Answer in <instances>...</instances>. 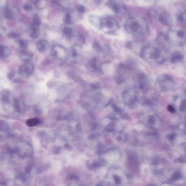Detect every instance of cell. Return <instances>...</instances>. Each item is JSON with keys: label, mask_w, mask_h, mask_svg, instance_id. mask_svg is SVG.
Instances as JSON below:
<instances>
[{"label": "cell", "mask_w": 186, "mask_h": 186, "mask_svg": "<svg viewBox=\"0 0 186 186\" xmlns=\"http://www.w3.org/2000/svg\"><path fill=\"white\" fill-rule=\"evenodd\" d=\"M169 49L165 43L158 41L143 47L140 52L142 58L151 65H160L166 60Z\"/></svg>", "instance_id": "cell-1"}, {"label": "cell", "mask_w": 186, "mask_h": 186, "mask_svg": "<svg viewBox=\"0 0 186 186\" xmlns=\"http://www.w3.org/2000/svg\"><path fill=\"white\" fill-rule=\"evenodd\" d=\"M156 83L159 88L164 91H173L176 87L175 80L168 74H163L158 76L157 79Z\"/></svg>", "instance_id": "cell-2"}, {"label": "cell", "mask_w": 186, "mask_h": 186, "mask_svg": "<svg viewBox=\"0 0 186 186\" xmlns=\"http://www.w3.org/2000/svg\"><path fill=\"white\" fill-rule=\"evenodd\" d=\"M138 90L135 88H130L126 89L122 92V98L126 104L133 105L138 101L139 96Z\"/></svg>", "instance_id": "cell-3"}, {"label": "cell", "mask_w": 186, "mask_h": 186, "mask_svg": "<svg viewBox=\"0 0 186 186\" xmlns=\"http://www.w3.org/2000/svg\"><path fill=\"white\" fill-rule=\"evenodd\" d=\"M148 77L145 73L139 72L136 73L133 77L134 87L138 90L145 89L147 82Z\"/></svg>", "instance_id": "cell-4"}, {"label": "cell", "mask_w": 186, "mask_h": 186, "mask_svg": "<svg viewBox=\"0 0 186 186\" xmlns=\"http://www.w3.org/2000/svg\"><path fill=\"white\" fill-rule=\"evenodd\" d=\"M35 70L34 65L30 62L25 63L20 66L18 70V73L21 76L24 77H30Z\"/></svg>", "instance_id": "cell-5"}, {"label": "cell", "mask_w": 186, "mask_h": 186, "mask_svg": "<svg viewBox=\"0 0 186 186\" xmlns=\"http://www.w3.org/2000/svg\"><path fill=\"white\" fill-rule=\"evenodd\" d=\"M183 59L182 53L179 51H175L173 52L170 56V61L173 64L181 62Z\"/></svg>", "instance_id": "cell-6"}, {"label": "cell", "mask_w": 186, "mask_h": 186, "mask_svg": "<svg viewBox=\"0 0 186 186\" xmlns=\"http://www.w3.org/2000/svg\"><path fill=\"white\" fill-rule=\"evenodd\" d=\"M19 56L20 59L24 62H30L33 58V54L24 50L21 51Z\"/></svg>", "instance_id": "cell-7"}, {"label": "cell", "mask_w": 186, "mask_h": 186, "mask_svg": "<svg viewBox=\"0 0 186 186\" xmlns=\"http://www.w3.org/2000/svg\"><path fill=\"white\" fill-rule=\"evenodd\" d=\"M88 21L91 25L95 27L102 28L101 19L94 15L88 16Z\"/></svg>", "instance_id": "cell-8"}, {"label": "cell", "mask_w": 186, "mask_h": 186, "mask_svg": "<svg viewBox=\"0 0 186 186\" xmlns=\"http://www.w3.org/2000/svg\"><path fill=\"white\" fill-rule=\"evenodd\" d=\"M71 41L74 45H80L85 42V38L82 35H79L72 37Z\"/></svg>", "instance_id": "cell-9"}, {"label": "cell", "mask_w": 186, "mask_h": 186, "mask_svg": "<svg viewBox=\"0 0 186 186\" xmlns=\"http://www.w3.org/2000/svg\"><path fill=\"white\" fill-rule=\"evenodd\" d=\"M97 60L95 58H93L88 63L87 67L88 71L95 72L97 70Z\"/></svg>", "instance_id": "cell-10"}, {"label": "cell", "mask_w": 186, "mask_h": 186, "mask_svg": "<svg viewBox=\"0 0 186 186\" xmlns=\"http://www.w3.org/2000/svg\"><path fill=\"white\" fill-rule=\"evenodd\" d=\"M10 95V90L8 89H4L0 92V99L3 102H8Z\"/></svg>", "instance_id": "cell-11"}, {"label": "cell", "mask_w": 186, "mask_h": 186, "mask_svg": "<svg viewBox=\"0 0 186 186\" xmlns=\"http://www.w3.org/2000/svg\"><path fill=\"white\" fill-rule=\"evenodd\" d=\"M10 54V51L5 46L0 45V59H3L4 57L8 56Z\"/></svg>", "instance_id": "cell-12"}, {"label": "cell", "mask_w": 186, "mask_h": 186, "mask_svg": "<svg viewBox=\"0 0 186 186\" xmlns=\"http://www.w3.org/2000/svg\"><path fill=\"white\" fill-rule=\"evenodd\" d=\"M46 42L45 41L43 40H40L37 41L36 43V45L38 50L41 52L45 51L46 49Z\"/></svg>", "instance_id": "cell-13"}, {"label": "cell", "mask_w": 186, "mask_h": 186, "mask_svg": "<svg viewBox=\"0 0 186 186\" xmlns=\"http://www.w3.org/2000/svg\"><path fill=\"white\" fill-rule=\"evenodd\" d=\"M38 27L34 26L32 27L31 31L30 34V37L32 39H35L39 36V31Z\"/></svg>", "instance_id": "cell-14"}, {"label": "cell", "mask_w": 186, "mask_h": 186, "mask_svg": "<svg viewBox=\"0 0 186 186\" xmlns=\"http://www.w3.org/2000/svg\"><path fill=\"white\" fill-rule=\"evenodd\" d=\"M169 17V15L166 13L161 14L159 17V21L161 24H163L164 25H169V21L168 18Z\"/></svg>", "instance_id": "cell-15"}, {"label": "cell", "mask_w": 186, "mask_h": 186, "mask_svg": "<svg viewBox=\"0 0 186 186\" xmlns=\"http://www.w3.org/2000/svg\"><path fill=\"white\" fill-rule=\"evenodd\" d=\"M107 5L110 8H111L116 13H117L119 12V7L116 4L115 1L113 0H109L107 3Z\"/></svg>", "instance_id": "cell-16"}, {"label": "cell", "mask_w": 186, "mask_h": 186, "mask_svg": "<svg viewBox=\"0 0 186 186\" xmlns=\"http://www.w3.org/2000/svg\"><path fill=\"white\" fill-rule=\"evenodd\" d=\"M40 120L37 118L28 119L26 121V124L29 127H33L39 124Z\"/></svg>", "instance_id": "cell-17"}, {"label": "cell", "mask_w": 186, "mask_h": 186, "mask_svg": "<svg viewBox=\"0 0 186 186\" xmlns=\"http://www.w3.org/2000/svg\"><path fill=\"white\" fill-rule=\"evenodd\" d=\"M62 32L66 36L71 37L73 34V29L69 27H66L63 29Z\"/></svg>", "instance_id": "cell-18"}, {"label": "cell", "mask_w": 186, "mask_h": 186, "mask_svg": "<svg viewBox=\"0 0 186 186\" xmlns=\"http://www.w3.org/2000/svg\"><path fill=\"white\" fill-rule=\"evenodd\" d=\"M93 49L96 51L98 52H101L103 51L102 47L98 42L95 41L93 43Z\"/></svg>", "instance_id": "cell-19"}, {"label": "cell", "mask_w": 186, "mask_h": 186, "mask_svg": "<svg viewBox=\"0 0 186 186\" xmlns=\"http://www.w3.org/2000/svg\"><path fill=\"white\" fill-rule=\"evenodd\" d=\"M18 43L20 47L23 49V50L25 49L28 46V42L25 40L20 39L18 40Z\"/></svg>", "instance_id": "cell-20"}, {"label": "cell", "mask_w": 186, "mask_h": 186, "mask_svg": "<svg viewBox=\"0 0 186 186\" xmlns=\"http://www.w3.org/2000/svg\"><path fill=\"white\" fill-rule=\"evenodd\" d=\"M13 15L12 12L10 9H6L5 13V17L6 19H11L13 17Z\"/></svg>", "instance_id": "cell-21"}, {"label": "cell", "mask_w": 186, "mask_h": 186, "mask_svg": "<svg viewBox=\"0 0 186 186\" xmlns=\"http://www.w3.org/2000/svg\"><path fill=\"white\" fill-rule=\"evenodd\" d=\"M33 25L36 26H39L41 25V21L39 16L37 15H36L33 19Z\"/></svg>", "instance_id": "cell-22"}, {"label": "cell", "mask_w": 186, "mask_h": 186, "mask_svg": "<svg viewBox=\"0 0 186 186\" xmlns=\"http://www.w3.org/2000/svg\"><path fill=\"white\" fill-rule=\"evenodd\" d=\"M64 21L65 23L68 25H71L72 24L71 17L70 14L69 13H67L65 15L64 18Z\"/></svg>", "instance_id": "cell-23"}, {"label": "cell", "mask_w": 186, "mask_h": 186, "mask_svg": "<svg viewBox=\"0 0 186 186\" xmlns=\"http://www.w3.org/2000/svg\"><path fill=\"white\" fill-rule=\"evenodd\" d=\"M181 177V175L180 173L176 172L173 174L171 176V179L173 181L177 180Z\"/></svg>", "instance_id": "cell-24"}, {"label": "cell", "mask_w": 186, "mask_h": 186, "mask_svg": "<svg viewBox=\"0 0 186 186\" xmlns=\"http://www.w3.org/2000/svg\"><path fill=\"white\" fill-rule=\"evenodd\" d=\"M76 9L78 12L81 13V14L85 13V11H86V9H85V7L81 5H79L77 6Z\"/></svg>", "instance_id": "cell-25"}, {"label": "cell", "mask_w": 186, "mask_h": 186, "mask_svg": "<svg viewBox=\"0 0 186 186\" xmlns=\"http://www.w3.org/2000/svg\"><path fill=\"white\" fill-rule=\"evenodd\" d=\"M186 109V100L183 99L181 102L180 106V110L181 111L183 112L185 111Z\"/></svg>", "instance_id": "cell-26"}, {"label": "cell", "mask_w": 186, "mask_h": 186, "mask_svg": "<svg viewBox=\"0 0 186 186\" xmlns=\"http://www.w3.org/2000/svg\"><path fill=\"white\" fill-rule=\"evenodd\" d=\"M148 14L150 17L152 18H155L157 12L155 10H150L148 11Z\"/></svg>", "instance_id": "cell-27"}, {"label": "cell", "mask_w": 186, "mask_h": 186, "mask_svg": "<svg viewBox=\"0 0 186 186\" xmlns=\"http://www.w3.org/2000/svg\"><path fill=\"white\" fill-rule=\"evenodd\" d=\"M23 8L25 10L27 11H30L33 9V7L30 4H25L24 5Z\"/></svg>", "instance_id": "cell-28"}, {"label": "cell", "mask_w": 186, "mask_h": 186, "mask_svg": "<svg viewBox=\"0 0 186 186\" xmlns=\"http://www.w3.org/2000/svg\"><path fill=\"white\" fill-rule=\"evenodd\" d=\"M8 36L10 38H17L19 37V35L15 32H10L8 34Z\"/></svg>", "instance_id": "cell-29"}, {"label": "cell", "mask_w": 186, "mask_h": 186, "mask_svg": "<svg viewBox=\"0 0 186 186\" xmlns=\"http://www.w3.org/2000/svg\"><path fill=\"white\" fill-rule=\"evenodd\" d=\"M167 109L169 112L171 113H176V111L175 108L171 105H170L168 106L167 107Z\"/></svg>", "instance_id": "cell-30"}, {"label": "cell", "mask_w": 186, "mask_h": 186, "mask_svg": "<svg viewBox=\"0 0 186 186\" xmlns=\"http://www.w3.org/2000/svg\"><path fill=\"white\" fill-rule=\"evenodd\" d=\"M16 73L14 71H12L10 73L8 74L7 75V77L9 78V79L10 80H12L14 78V77L15 76V75Z\"/></svg>", "instance_id": "cell-31"}, {"label": "cell", "mask_w": 186, "mask_h": 186, "mask_svg": "<svg viewBox=\"0 0 186 186\" xmlns=\"http://www.w3.org/2000/svg\"><path fill=\"white\" fill-rule=\"evenodd\" d=\"M99 87V86L97 84H91L90 85V88L93 91H95Z\"/></svg>", "instance_id": "cell-32"}, {"label": "cell", "mask_w": 186, "mask_h": 186, "mask_svg": "<svg viewBox=\"0 0 186 186\" xmlns=\"http://www.w3.org/2000/svg\"><path fill=\"white\" fill-rule=\"evenodd\" d=\"M177 36L180 38H183L185 36V32L183 31L180 30L177 32Z\"/></svg>", "instance_id": "cell-33"}, {"label": "cell", "mask_w": 186, "mask_h": 186, "mask_svg": "<svg viewBox=\"0 0 186 186\" xmlns=\"http://www.w3.org/2000/svg\"><path fill=\"white\" fill-rule=\"evenodd\" d=\"M114 179L116 184H119L120 183L121 179L119 177L117 176H114Z\"/></svg>", "instance_id": "cell-34"}, {"label": "cell", "mask_w": 186, "mask_h": 186, "mask_svg": "<svg viewBox=\"0 0 186 186\" xmlns=\"http://www.w3.org/2000/svg\"><path fill=\"white\" fill-rule=\"evenodd\" d=\"M113 109L115 110V111L116 112H119L121 111L120 109L116 105H113Z\"/></svg>", "instance_id": "cell-35"}, {"label": "cell", "mask_w": 186, "mask_h": 186, "mask_svg": "<svg viewBox=\"0 0 186 186\" xmlns=\"http://www.w3.org/2000/svg\"><path fill=\"white\" fill-rule=\"evenodd\" d=\"M176 135L175 133H172V134H171L169 135V140L170 141H172L175 138Z\"/></svg>", "instance_id": "cell-36"}, {"label": "cell", "mask_w": 186, "mask_h": 186, "mask_svg": "<svg viewBox=\"0 0 186 186\" xmlns=\"http://www.w3.org/2000/svg\"><path fill=\"white\" fill-rule=\"evenodd\" d=\"M178 20L180 22H183L184 20V17H183V16L182 15H180L178 17Z\"/></svg>", "instance_id": "cell-37"}, {"label": "cell", "mask_w": 186, "mask_h": 186, "mask_svg": "<svg viewBox=\"0 0 186 186\" xmlns=\"http://www.w3.org/2000/svg\"><path fill=\"white\" fill-rule=\"evenodd\" d=\"M77 56V53L76 51L75 50H73L72 52V56L73 57H76Z\"/></svg>", "instance_id": "cell-38"}]
</instances>
